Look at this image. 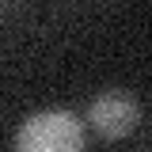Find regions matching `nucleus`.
Segmentation results:
<instances>
[{
	"mask_svg": "<svg viewBox=\"0 0 152 152\" xmlns=\"http://www.w3.org/2000/svg\"><path fill=\"white\" fill-rule=\"evenodd\" d=\"M15 152H84V126L69 110L31 114L15 133Z\"/></svg>",
	"mask_w": 152,
	"mask_h": 152,
	"instance_id": "obj_1",
	"label": "nucleus"
},
{
	"mask_svg": "<svg viewBox=\"0 0 152 152\" xmlns=\"http://www.w3.org/2000/svg\"><path fill=\"white\" fill-rule=\"evenodd\" d=\"M137 118H141V107H137V99L126 95V91H103L91 107H88V122L95 126V133H99V137H110V141L133 133Z\"/></svg>",
	"mask_w": 152,
	"mask_h": 152,
	"instance_id": "obj_2",
	"label": "nucleus"
}]
</instances>
